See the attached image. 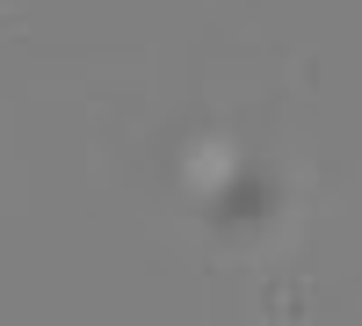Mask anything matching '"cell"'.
<instances>
[]
</instances>
